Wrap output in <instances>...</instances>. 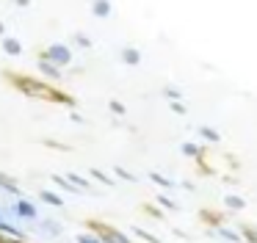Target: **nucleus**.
Segmentation results:
<instances>
[{"mask_svg": "<svg viewBox=\"0 0 257 243\" xmlns=\"http://www.w3.org/2000/svg\"><path fill=\"white\" fill-rule=\"evenodd\" d=\"M36 61H39V64H36V66H39V72H42V75L47 77V80L58 83V80H61V77H64V69H58V66L53 64V61H47V58H45V55H42V53H39V58H36Z\"/></svg>", "mask_w": 257, "mask_h": 243, "instance_id": "obj_6", "label": "nucleus"}, {"mask_svg": "<svg viewBox=\"0 0 257 243\" xmlns=\"http://www.w3.org/2000/svg\"><path fill=\"white\" fill-rule=\"evenodd\" d=\"M14 210H17V218L39 221V210H36V204L31 202V199H25V196H17V202H14Z\"/></svg>", "mask_w": 257, "mask_h": 243, "instance_id": "obj_4", "label": "nucleus"}, {"mask_svg": "<svg viewBox=\"0 0 257 243\" xmlns=\"http://www.w3.org/2000/svg\"><path fill=\"white\" fill-rule=\"evenodd\" d=\"M216 235L224 237L227 243H240V232L232 229V226H227V224H218V226H216Z\"/></svg>", "mask_w": 257, "mask_h": 243, "instance_id": "obj_11", "label": "nucleus"}, {"mask_svg": "<svg viewBox=\"0 0 257 243\" xmlns=\"http://www.w3.org/2000/svg\"><path fill=\"white\" fill-rule=\"evenodd\" d=\"M113 174H116V177H122L124 182H136V180H139V177H136V174H130L127 169H122V166H113Z\"/></svg>", "mask_w": 257, "mask_h": 243, "instance_id": "obj_28", "label": "nucleus"}, {"mask_svg": "<svg viewBox=\"0 0 257 243\" xmlns=\"http://www.w3.org/2000/svg\"><path fill=\"white\" fill-rule=\"evenodd\" d=\"M45 147H53V149H61V152H67V144H61V141H53V138H45Z\"/></svg>", "mask_w": 257, "mask_h": 243, "instance_id": "obj_31", "label": "nucleus"}, {"mask_svg": "<svg viewBox=\"0 0 257 243\" xmlns=\"http://www.w3.org/2000/svg\"><path fill=\"white\" fill-rule=\"evenodd\" d=\"M3 36H6V22L0 20V39H3Z\"/></svg>", "mask_w": 257, "mask_h": 243, "instance_id": "obj_36", "label": "nucleus"}, {"mask_svg": "<svg viewBox=\"0 0 257 243\" xmlns=\"http://www.w3.org/2000/svg\"><path fill=\"white\" fill-rule=\"evenodd\" d=\"M133 235H136V237H141V240H147V243H163L158 235H152V232L141 229V226H133Z\"/></svg>", "mask_w": 257, "mask_h": 243, "instance_id": "obj_24", "label": "nucleus"}, {"mask_svg": "<svg viewBox=\"0 0 257 243\" xmlns=\"http://www.w3.org/2000/svg\"><path fill=\"white\" fill-rule=\"evenodd\" d=\"M180 152L185 155V158H191V160H202V149H199V144H194V141H183L180 144Z\"/></svg>", "mask_w": 257, "mask_h": 243, "instance_id": "obj_12", "label": "nucleus"}, {"mask_svg": "<svg viewBox=\"0 0 257 243\" xmlns=\"http://www.w3.org/2000/svg\"><path fill=\"white\" fill-rule=\"evenodd\" d=\"M86 226H89L94 235H100L102 243H133L122 229H116V226H108V224H102V221H97V218H89V221H86Z\"/></svg>", "mask_w": 257, "mask_h": 243, "instance_id": "obj_2", "label": "nucleus"}, {"mask_svg": "<svg viewBox=\"0 0 257 243\" xmlns=\"http://www.w3.org/2000/svg\"><path fill=\"white\" fill-rule=\"evenodd\" d=\"M42 55H45L47 61H53L58 69H64V66L72 64V50H69V44H64V42H53L47 50H42Z\"/></svg>", "mask_w": 257, "mask_h": 243, "instance_id": "obj_3", "label": "nucleus"}, {"mask_svg": "<svg viewBox=\"0 0 257 243\" xmlns=\"http://www.w3.org/2000/svg\"><path fill=\"white\" fill-rule=\"evenodd\" d=\"M3 77H6V80L12 83L20 94H25V97L45 99V102H61V105L75 108V97H72V94L61 91V88H56L53 83H47V80H39V77H34V75H23V72H12V69L3 72Z\"/></svg>", "mask_w": 257, "mask_h": 243, "instance_id": "obj_1", "label": "nucleus"}, {"mask_svg": "<svg viewBox=\"0 0 257 243\" xmlns=\"http://www.w3.org/2000/svg\"><path fill=\"white\" fill-rule=\"evenodd\" d=\"M0 235H12V237H25L23 235V229H17L14 224H9L6 221V215L0 213Z\"/></svg>", "mask_w": 257, "mask_h": 243, "instance_id": "obj_16", "label": "nucleus"}, {"mask_svg": "<svg viewBox=\"0 0 257 243\" xmlns=\"http://www.w3.org/2000/svg\"><path fill=\"white\" fill-rule=\"evenodd\" d=\"M161 94L169 99V102H174V99H180V97H183V91H180V88H174V86H166Z\"/></svg>", "mask_w": 257, "mask_h": 243, "instance_id": "obj_29", "label": "nucleus"}, {"mask_svg": "<svg viewBox=\"0 0 257 243\" xmlns=\"http://www.w3.org/2000/svg\"><path fill=\"white\" fill-rule=\"evenodd\" d=\"M53 182H56V185L61 188V191H67V193H83V191H78V188H75V185H72V182H69L64 174H53Z\"/></svg>", "mask_w": 257, "mask_h": 243, "instance_id": "obj_19", "label": "nucleus"}, {"mask_svg": "<svg viewBox=\"0 0 257 243\" xmlns=\"http://www.w3.org/2000/svg\"><path fill=\"white\" fill-rule=\"evenodd\" d=\"M72 44H75V47L89 50V47H91V36H89L86 31H75V33H72Z\"/></svg>", "mask_w": 257, "mask_h": 243, "instance_id": "obj_18", "label": "nucleus"}, {"mask_svg": "<svg viewBox=\"0 0 257 243\" xmlns=\"http://www.w3.org/2000/svg\"><path fill=\"white\" fill-rule=\"evenodd\" d=\"M75 243H102V240H100V235H94V232L89 229V232H80V235L75 237Z\"/></svg>", "mask_w": 257, "mask_h": 243, "instance_id": "obj_26", "label": "nucleus"}, {"mask_svg": "<svg viewBox=\"0 0 257 243\" xmlns=\"http://www.w3.org/2000/svg\"><path fill=\"white\" fill-rule=\"evenodd\" d=\"M91 14H94L97 20H108V17L113 14L111 0H91Z\"/></svg>", "mask_w": 257, "mask_h": 243, "instance_id": "obj_10", "label": "nucleus"}, {"mask_svg": "<svg viewBox=\"0 0 257 243\" xmlns=\"http://www.w3.org/2000/svg\"><path fill=\"white\" fill-rule=\"evenodd\" d=\"M67 180L72 182L78 191H91V180H86V177H80V174H75V171H69L67 174Z\"/></svg>", "mask_w": 257, "mask_h": 243, "instance_id": "obj_17", "label": "nucleus"}, {"mask_svg": "<svg viewBox=\"0 0 257 243\" xmlns=\"http://www.w3.org/2000/svg\"><path fill=\"white\" fill-rule=\"evenodd\" d=\"M69 119H72V122H78V125H83V122H86L83 116L78 113V110H69Z\"/></svg>", "mask_w": 257, "mask_h": 243, "instance_id": "obj_33", "label": "nucleus"}, {"mask_svg": "<svg viewBox=\"0 0 257 243\" xmlns=\"http://www.w3.org/2000/svg\"><path fill=\"white\" fill-rule=\"evenodd\" d=\"M89 177H94L97 182H102V185H113V177L105 174L102 169H89Z\"/></svg>", "mask_w": 257, "mask_h": 243, "instance_id": "obj_23", "label": "nucleus"}, {"mask_svg": "<svg viewBox=\"0 0 257 243\" xmlns=\"http://www.w3.org/2000/svg\"><path fill=\"white\" fill-rule=\"evenodd\" d=\"M169 110H172V113H177V116H185V113H188V108H185V105L180 102V99H174V102H169Z\"/></svg>", "mask_w": 257, "mask_h": 243, "instance_id": "obj_30", "label": "nucleus"}, {"mask_svg": "<svg viewBox=\"0 0 257 243\" xmlns=\"http://www.w3.org/2000/svg\"><path fill=\"white\" fill-rule=\"evenodd\" d=\"M0 191L12 193L14 199H17V196H23V188H20V182L14 180L12 174H6V171H0Z\"/></svg>", "mask_w": 257, "mask_h": 243, "instance_id": "obj_9", "label": "nucleus"}, {"mask_svg": "<svg viewBox=\"0 0 257 243\" xmlns=\"http://www.w3.org/2000/svg\"><path fill=\"white\" fill-rule=\"evenodd\" d=\"M12 3H14V6H20V9H28V6L34 3V0H12Z\"/></svg>", "mask_w": 257, "mask_h": 243, "instance_id": "obj_34", "label": "nucleus"}, {"mask_svg": "<svg viewBox=\"0 0 257 243\" xmlns=\"http://www.w3.org/2000/svg\"><path fill=\"white\" fill-rule=\"evenodd\" d=\"M199 218H210L207 224H210V226H218V224L224 221V215H221V213H216V210H202Z\"/></svg>", "mask_w": 257, "mask_h": 243, "instance_id": "obj_25", "label": "nucleus"}, {"mask_svg": "<svg viewBox=\"0 0 257 243\" xmlns=\"http://www.w3.org/2000/svg\"><path fill=\"white\" fill-rule=\"evenodd\" d=\"M39 199L45 204H50V207H64V204H67V202H64V196H58L56 191H39Z\"/></svg>", "mask_w": 257, "mask_h": 243, "instance_id": "obj_14", "label": "nucleus"}, {"mask_svg": "<svg viewBox=\"0 0 257 243\" xmlns=\"http://www.w3.org/2000/svg\"><path fill=\"white\" fill-rule=\"evenodd\" d=\"M36 229H39V232H42V235H45V237H53V240L64 235V224H61V221H56V218H45V221H36Z\"/></svg>", "mask_w": 257, "mask_h": 243, "instance_id": "obj_5", "label": "nucleus"}, {"mask_svg": "<svg viewBox=\"0 0 257 243\" xmlns=\"http://www.w3.org/2000/svg\"><path fill=\"white\" fill-rule=\"evenodd\" d=\"M119 61H122L124 66H139L141 64V50L133 47V44H124V47L119 50Z\"/></svg>", "mask_w": 257, "mask_h": 243, "instance_id": "obj_7", "label": "nucleus"}, {"mask_svg": "<svg viewBox=\"0 0 257 243\" xmlns=\"http://www.w3.org/2000/svg\"><path fill=\"white\" fill-rule=\"evenodd\" d=\"M144 213L147 215H155V218H163V213H161V207H158V204H155V207H152V204H147Z\"/></svg>", "mask_w": 257, "mask_h": 243, "instance_id": "obj_32", "label": "nucleus"}, {"mask_svg": "<svg viewBox=\"0 0 257 243\" xmlns=\"http://www.w3.org/2000/svg\"><path fill=\"white\" fill-rule=\"evenodd\" d=\"M221 204H224L227 210H243V207H246V199L238 196V193H227V196L221 199Z\"/></svg>", "mask_w": 257, "mask_h": 243, "instance_id": "obj_13", "label": "nucleus"}, {"mask_svg": "<svg viewBox=\"0 0 257 243\" xmlns=\"http://www.w3.org/2000/svg\"><path fill=\"white\" fill-rule=\"evenodd\" d=\"M150 180L155 182V185H161L163 191H169V188H174V185H177V182H174V180H169L166 174H158V171H152V174H150Z\"/></svg>", "mask_w": 257, "mask_h": 243, "instance_id": "obj_20", "label": "nucleus"}, {"mask_svg": "<svg viewBox=\"0 0 257 243\" xmlns=\"http://www.w3.org/2000/svg\"><path fill=\"white\" fill-rule=\"evenodd\" d=\"M199 136L205 138L207 144H218V141H221V133H218L216 127H210V125H202L199 127Z\"/></svg>", "mask_w": 257, "mask_h": 243, "instance_id": "obj_15", "label": "nucleus"}, {"mask_svg": "<svg viewBox=\"0 0 257 243\" xmlns=\"http://www.w3.org/2000/svg\"><path fill=\"white\" fill-rule=\"evenodd\" d=\"M108 110H111L113 116H124V113H127L124 102H119V99H111V102H108Z\"/></svg>", "mask_w": 257, "mask_h": 243, "instance_id": "obj_27", "label": "nucleus"}, {"mask_svg": "<svg viewBox=\"0 0 257 243\" xmlns=\"http://www.w3.org/2000/svg\"><path fill=\"white\" fill-rule=\"evenodd\" d=\"M0 47H3L6 55H12V58H20V55H23V42H20L17 36H3L0 39Z\"/></svg>", "mask_w": 257, "mask_h": 243, "instance_id": "obj_8", "label": "nucleus"}, {"mask_svg": "<svg viewBox=\"0 0 257 243\" xmlns=\"http://www.w3.org/2000/svg\"><path fill=\"white\" fill-rule=\"evenodd\" d=\"M155 204H158V207H163V210H180V204L174 202V199H169L166 193H158V196H155Z\"/></svg>", "mask_w": 257, "mask_h": 243, "instance_id": "obj_21", "label": "nucleus"}, {"mask_svg": "<svg viewBox=\"0 0 257 243\" xmlns=\"http://www.w3.org/2000/svg\"><path fill=\"white\" fill-rule=\"evenodd\" d=\"M238 232H240V240H246V243H257V226L243 224Z\"/></svg>", "mask_w": 257, "mask_h": 243, "instance_id": "obj_22", "label": "nucleus"}, {"mask_svg": "<svg viewBox=\"0 0 257 243\" xmlns=\"http://www.w3.org/2000/svg\"><path fill=\"white\" fill-rule=\"evenodd\" d=\"M224 182H227V185H235V182H238V177H232V174H227V177H224Z\"/></svg>", "mask_w": 257, "mask_h": 243, "instance_id": "obj_35", "label": "nucleus"}]
</instances>
